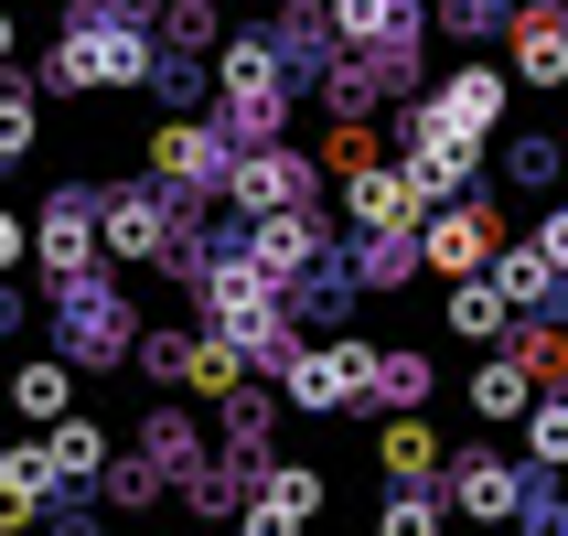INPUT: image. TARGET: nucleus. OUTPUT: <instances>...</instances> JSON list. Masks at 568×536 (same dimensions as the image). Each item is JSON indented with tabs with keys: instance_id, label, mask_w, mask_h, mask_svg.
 <instances>
[{
	"instance_id": "1",
	"label": "nucleus",
	"mask_w": 568,
	"mask_h": 536,
	"mask_svg": "<svg viewBox=\"0 0 568 536\" xmlns=\"http://www.w3.org/2000/svg\"><path fill=\"white\" fill-rule=\"evenodd\" d=\"M151 75V32L140 22H97V11H75L54 43V87H140Z\"/></svg>"
},
{
	"instance_id": "2",
	"label": "nucleus",
	"mask_w": 568,
	"mask_h": 536,
	"mask_svg": "<svg viewBox=\"0 0 568 536\" xmlns=\"http://www.w3.org/2000/svg\"><path fill=\"white\" fill-rule=\"evenodd\" d=\"M215 87H225V129H236V140H280L290 64L268 54V43H225V54H215Z\"/></svg>"
},
{
	"instance_id": "3",
	"label": "nucleus",
	"mask_w": 568,
	"mask_h": 536,
	"mask_svg": "<svg viewBox=\"0 0 568 536\" xmlns=\"http://www.w3.org/2000/svg\"><path fill=\"white\" fill-rule=\"evenodd\" d=\"M204 301H215V333L236 354L280 344V280L257 269V257H215V280H204Z\"/></svg>"
},
{
	"instance_id": "4",
	"label": "nucleus",
	"mask_w": 568,
	"mask_h": 536,
	"mask_svg": "<svg viewBox=\"0 0 568 536\" xmlns=\"http://www.w3.org/2000/svg\"><path fill=\"white\" fill-rule=\"evenodd\" d=\"M365 376H376V344H301V354H290V408L333 418V408L365 397Z\"/></svg>"
},
{
	"instance_id": "5",
	"label": "nucleus",
	"mask_w": 568,
	"mask_h": 536,
	"mask_svg": "<svg viewBox=\"0 0 568 536\" xmlns=\"http://www.w3.org/2000/svg\"><path fill=\"white\" fill-rule=\"evenodd\" d=\"M322 515V473L312 462H257V494H247V526L236 536H301Z\"/></svg>"
},
{
	"instance_id": "6",
	"label": "nucleus",
	"mask_w": 568,
	"mask_h": 536,
	"mask_svg": "<svg viewBox=\"0 0 568 536\" xmlns=\"http://www.w3.org/2000/svg\"><path fill=\"white\" fill-rule=\"evenodd\" d=\"M473 172H483V140H462L450 119L418 108V119H408V183H418V204H429V193H462Z\"/></svg>"
},
{
	"instance_id": "7",
	"label": "nucleus",
	"mask_w": 568,
	"mask_h": 536,
	"mask_svg": "<svg viewBox=\"0 0 568 536\" xmlns=\"http://www.w3.org/2000/svg\"><path fill=\"white\" fill-rule=\"evenodd\" d=\"M450 505L473 515V526H515L526 515V473H515L505 451H462L450 462Z\"/></svg>"
},
{
	"instance_id": "8",
	"label": "nucleus",
	"mask_w": 568,
	"mask_h": 536,
	"mask_svg": "<svg viewBox=\"0 0 568 536\" xmlns=\"http://www.w3.org/2000/svg\"><path fill=\"white\" fill-rule=\"evenodd\" d=\"M225 193H236L247 215H280V204H312V161H290V151H268V140H257V151L236 161V172H225Z\"/></svg>"
},
{
	"instance_id": "9",
	"label": "nucleus",
	"mask_w": 568,
	"mask_h": 536,
	"mask_svg": "<svg viewBox=\"0 0 568 536\" xmlns=\"http://www.w3.org/2000/svg\"><path fill=\"white\" fill-rule=\"evenodd\" d=\"M515 87H568V11L558 0L515 11Z\"/></svg>"
},
{
	"instance_id": "10",
	"label": "nucleus",
	"mask_w": 568,
	"mask_h": 536,
	"mask_svg": "<svg viewBox=\"0 0 568 536\" xmlns=\"http://www.w3.org/2000/svg\"><path fill=\"white\" fill-rule=\"evenodd\" d=\"M418 225H429V269H440V280H473L483 257H494V204H473V193H462L450 215H418Z\"/></svg>"
},
{
	"instance_id": "11",
	"label": "nucleus",
	"mask_w": 568,
	"mask_h": 536,
	"mask_svg": "<svg viewBox=\"0 0 568 536\" xmlns=\"http://www.w3.org/2000/svg\"><path fill=\"white\" fill-rule=\"evenodd\" d=\"M97 236H108L119 257H161V247H172V204L129 183V193H108V204H97Z\"/></svg>"
},
{
	"instance_id": "12",
	"label": "nucleus",
	"mask_w": 568,
	"mask_h": 536,
	"mask_svg": "<svg viewBox=\"0 0 568 536\" xmlns=\"http://www.w3.org/2000/svg\"><path fill=\"white\" fill-rule=\"evenodd\" d=\"M32 247H43V269H54V280H87L97 204H87V193H54V204H43V225H32Z\"/></svg>"
},
{
	"instance_id": "13",
	"label": "nucleus",
	"mask_w": 568,
	"mask_h": 536,
	"mask_svg": "<svg viewBox=\"0 0 568 536\" xmlns=\"http://www.w3.org/2000/svg\"><path fill=\"white\" fill-rule=\"evenodd\" d=\"M32 462H43V483H97L108 473V429H97V418H43V451H32Z\"/></svg>"
},
{
	"instance_id": "14",
	"label": "nucleus",
	"mask_w": 568,
	"mask_h": 536,
	"mask_svg": "<svg viewBox=\"0 0 568 536\" xmlns=\"http://www.w3.org/2000/svg\"><path fill=\"white\" fill-rule=\"evenodd\" d=\"M322 22L344 32V43H365V54H408V32H418V0H333Z\"/></svg>"
},
{
	"instance_id": "15",
	"label": "nucleus",
	"mask_w": 568,
	"mask_h": 536,
	"mask_svg": "<svg viewBox=\"0 0 568 536\" xmlns=\"http://www.w3.org/2000/svg\"><path fill=\"white\" fill-rule=\"evenodd\" d=\"M505 75H494V64H462V75H450V87L440 97H429V119H450V129H462V140H483V129H494V119H505Z\"/></svg>"
},
{
	"instance_id": "16",
	"label": "nucleus",
	"mask_w": 568,
	"mask_h": 536,
	"mask_svg": "<svg viewBox=\"0 0 568 536\" xmlns=\"http://www.w3.org/2000/svg\"><path fill=\"white\" fill-rule=\"evenodd\" d=\"M344 204H354V225H365V236H408V225H418V183H408V172H376V161L354 172Z\"/></svg>"
},
{
	"instance_id": "17",
	"label": "nucleus",
	"mask_w": 568,
	"mask_h": 536,
	"mask_svg": "<svg viewBox=\"0 0 568 536\" xmlns=\"http://www.w3.org/2000/svg\"><path fill=\"white\" fill-rule=\"evenodd\" d=\"M247 257H257V269H268V280H290V269H312V257H322V225L301 215V204H280V215H257Z\"/></svg>"
},
{
	"instance_id": "18",
	"label": "nucleus",
	"mask_w": 568,
	"mask_h": 536,
	"mask_svg": "<svg viewBox=\"0 0 568 536\" xmlns=\"http://www.w3.org/2000/svg\"><path fill=\"white\" fill-rule=\"evenodd\" d=\"M376 462H386V483H429L450 451H440V429H429L418 408H397V418H386V441H376Z\"/></svg>"
},
{
	"instance_id": "19",
	"label": "nucleus",
	"mask_w": 568,
	"mask_h": 536,
	"mask_svg": "<svg viewBox=\"0 0 568 536\" xmlns=\"http://www.w3.org/2000/svg\"><path fill=\"white\" fill-rule=\"evenodd\" d=\"M151 172H161V183H215L225 161H215L204 129H151Z\"/></svg>"
},
{
	"instance_id": "20",
	"label": "nucleus",
	"mask_w": 568,
	"mask_h": 536,
	"mask_svg": "<svg viewBox=\"0 0 568 536\" xmlns=\"http://www.w3.org/2000/svg\"><path fill=\"white\" fill-rule=\"evenodd\" d=\"M483 280L505 290L515 312H537L547 290H558V280H547V257H537V247H494V257H483Z\"/></svg>"
},
{
	"instance_id": "21",
	"label": "nucleus",
	"mask_w": 568,
	"mask_h": 536,
	"mask_svg": "<svg viewBox=\"0 0 568 536\" xmlns=\"http://www.w3.org/2000/svg\"><path fill=\"white\" fill-rule=\"evenodd\" d=\"M140 451H151L161 473H193V462H204V429H193L183 408H151L140 418Z\"/></svg>"
},
{
	"instance_id": "22",
	"label": "nucleus",
	"mask_w": 568,
	"mask_h": 536,
	"mask_svg": "<svg viewBox=\"0 0 568 536\" xmlns=\"http://www.w3.org/2000/svg\"><path fill=\"white\" fill-rule=\"evenodd\" d=\"M11 408H22V418H64V408H75V376H64L54 354H32L22 376H11Z\"/></svg>"
},
{
	"instance_id": "23",
	"label": "nucleus",
	"mask_w": 568,
	"mask_h": 536,
	"mask_svg": "<svg viewBox=\"0 0 568 536\" xmlns=\"http://www.w3.org/2000/svg\"><path fill=\"white\" fill-rule=\"evenodd\" d=\"M505 312H515V301H505L494 280H483V269H473L462 290H450V333H473V344H494V333H505Z\"/></svg>"
},
{
	"instance_id": "24",
	"label": "nucleus",
	"mask_w": 568,
	"mask_h": 536,
	"mask_svg": "<svg viewBox=\"0 0 568 536\" xmlns=\"http://www.w3.org/2000/svg\"><path fill=\"white\" fill-rule=\"evenodd\" d=\"M365 397H386V408H429V354H376V376H365Z\"/></svg>"
},
{
	"instance_id": "25",
	"label": "nucleus",
	"mask_w": 568,
	"mask_h": 536,
	"mask_svg": "<svg viewBox=\"0 0 568 536\" xmlns=\"http://www.w3.org/2000/svg\"><path fill=\"white\" fill-rule=\"evenodd\" d=\"M473 408H483V418H526V408H537V386H526L515 354H494V365L473 376Z\"/></svg>"
},
{
	"instance_id": "26",
	"label": "nucleus",
	"mask_w": 568,
	"mask_h": 536,
	"mask_svg": "<svg viewBox=\"0 0 568 536\" xmlns=\"http://www.w3.org/2000/svg\"><path fill=\"white\" fill-rule=\"evenodd\" d=\"M376 536H440V494H418V483H397L376 515Z\"/></svg>"
},
{
	"instance_id": "27",
	"label": "nucleus",
	"mask_w": 568,
	"mask_h": 536,
	"mask_svg": "<svg viewBox=\"0 0 568 536\" xmlns=\"http://www.w3.org/2000/svg\"><path fill=\"white\" fill-rule=\"evenodd\" d=\"M32 140H43L32 97H22V87H0V161H32Z\"/></svg>"
},
{
	"instance_id": "28",
	"label": "nucleus",
	"mask_w": 568,
	"mask_h": 536,
	"mask_svg": "<svg viewBox=\"0 0 568 536\" xmlns=\"http://www.w3.org/2000/svg\"><path fill=\"white\" fill-rule=\"evenodd\" d=\"M161 32H172V54H204V43H215V0H172Z\"/></svg>"
},
{
	"instance_id": "29",
	"label": "nucleus",
	"mask_w": 568,
	"mask_h": 536,
	"mask_svg": "<svg viewBox=\"0 0 568 536\" xmlns=\"http://www.w3.org/2000/svg\"><path fill=\"white\" fill-rule=\"evenodd\" d=\"M322 161H333V172H365V161H376V129L344 108V119H333V140H322Z\"/></svg>"
},
{
	"instance_id": "30",
	"label": "nucleus",
	"mask_w": 568,
	"mask_h": 536,
	"mask_svg": "<svg viewBox=\"0 0 568 536\" xmlns=\"http://www.w3.org/2000/svg\"><path fill=\"white\" fill-rule=\"evenodd\" d=\"M515 365H526V386H547V376H568V344H558V333H515Z\"/></svg>"
},
{
	"instance_id": "31",
	"label": "nucleus",
	"mask_w": 568,
	"mask_h": 536,
	"mask_svg": "<svg viewBox=\"0 0 568 536\" xmlns=\"http://www.w3.org/2000/svg\"><path fill=\"white\" fill-rule=\"evenodd\" d=\"M558 140H515V151H505V172H515V183H558Z\"/></svg>"
},
{
	"instance_id": "32",
	"label": "nucleus",
	"mask_w": 568,
	"mask_h": 536,
	"mask_svg": "<svg viewBox=\"0 0 568 536\" xmlns=\"http://www.w3.org/2000/svg\"><path fill=\"white\" fill-rule=\"evenodd\" d=\"M526 441H537V462H568V397H547V408L526 418Z\"/></svg>"
},
{
	"instance_id": "33",
	"label": "nucleus",
	"mask_w": 568,
	"mask_h": 536,
	"mask_svg": "<svg viewBox=\"0 0 568 536\" xmlns=\"http://www.w3.org/2000/svg\"><path fill=\"white\" fill-rule=\"evenodd\" d=\"M537 257H547V280H568V204L537 225Z\"/></svg>"
},
{
	"instance_id": "34",
	"label": "nucleus",
	"mask_w": 568,
	"mask_h": 536,
	"mask_svg": "<svg viewBox=\"0 0 568 536\" xmlns=\"http://www.w3.org/2000/svg\"><path fill=\"white\" fill-rule=\"evenodd\" d=\"M22 257H32V225L11 215V204H0V280H11V269H22Z\"/></svg>"
},
{
	"instance_id": "35",
	"label": "nucleus",
	"mask_w": 568,
	"mask_h": 536,
	"mask_svg": "<svg viewBox=\"0 0 568 536\" xmlns=\"http://www.w3.org/2000/svg\"><path fill=\"white\" fill-rule=\"evenodd\" d=\"M11 43H22V22H11V0H0V64H11Z\"/></svg>"
},
{
	"instance_id": "36",
	"label": "nucleus",
	"mask_w": 568,
	"mask_h": 536,
	"mask_svg": "<svg viewBox=\"0 0 568 536\" xmlns=\"http://www.w3.org/2000/svg\"><path fill=\"white\" fill-rule=\"evenodd\" d=\"M172 536H193V526H172Z\"/></svg>"
}]
</instances>
